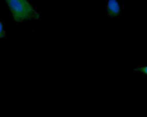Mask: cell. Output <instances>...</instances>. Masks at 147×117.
I'll return each instance as SVG.
<instances>
[{"mask_svg": "<svg viewBox=\"0 0 147 117\" xmlns=\"http://www.w3.org/2000/svg\"><path fill=\"white\" fill-rule=\"evenodd\" d=\"M137 71L140 72L141 73L144 74V75H147V66H141V67H138L136 69Z\"/></svg>", "mask_w": 147, "mask_h": 117, "instance_id": "277c9868", "label": "cell"}, {"mask_svg": "<svg viewBox=\"0 0 147 117\" xmlns=\"http://www.w3.org/2000/svg\"><path fill=\"white\" fill-rule=\"evenodd\" d=\"M5 36V30L3 23L0 21V39H2Z\"/></svg>", "mask_w": 147, "mask_h": 117, "instance_id": "3957f363", "label": "cell"}, {"mask_svg": "<svg viewBox=\"0 0 147 117\" xmlns=\"http://www.w3.org/2000/svg\"><path fill=\"white\" fill-rule=\"evenodd\" d=\"M6 3L17 23L39 18V14L27 0H9Z\"/></svg>", "mask_w": 147, "mask_h": 117, "instance_id": "6da1fadb", "label": "cell"}, {"mask_svg": "<svg viewBox=\"0 0 147 117\" xmlns=\"http://www.w3.org/2000/svg\"><path fill=\"white\" fill-rule=\"evenodd\" d=\"M107 11L110 17H116L120 12V5L115 0H109L107 2Z\"/></svg>", "mask_w": 147, "mask_h": 117, "instance_id": "7a4b0ae2", "label": "cell"}]
</instances>
